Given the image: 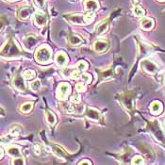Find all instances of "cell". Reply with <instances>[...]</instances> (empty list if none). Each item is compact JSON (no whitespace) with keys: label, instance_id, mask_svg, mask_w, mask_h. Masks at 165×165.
Returning a JSON list of instances; mask_svg holds the SVG:
<instances>
[{"label":"cell","instance_id":"cell-1","mask_svg":"<svg viewBox=\"0 0 165 165\" xmlns=\"http://www.w3.org/2000/svg\"><path fill=\"white\" fill-rule=\"evenodd\" d=\"M35 59L40 64H48L52 61V50L47 46H40L35 52Z\"/></svg>","mask_w":165,"mask_h":165},{"label":"cell","instance_id":"cell-2","mask_svg":"<svg viewBox=\"0 0 165 165\" xmlns=\"http://www.w3.org/2000/svg\"><path fill=\"white\" fill-rule=\"evenodd\" d=\"M2 57L6 58H16L19 57L21 54V50L18 47L17 44L14 42V41L10 40L5 46L2 47L1 51Z\"/></svg>","mask_w":165,"mask_h":165},{"label":"cell","instance_id":"cell-3","mask_svg":"<svg viewBox=\"0 0 165 165\" xmlns=\"http://www.w3.org/2000/svg\"><path fill=\"white\" fill-rule=\"evenodd\" d=\"M71 94V86L69 83H61L57 88V97L59 100H66Z\"/></svg>","mask_w":165,"mask_h":165},{"label":"cell","instance_id":"cell-4","mask_svg":"<svg viewBox=\"0 0 165 165\" xmlns=\"http://www.w3.org/2000/svg\"><path fill=\"white\" fill-rule=\"evenodd\" d=\"M16 13H17L18 18L22 20H26L28 18H30L33 14H35V11H34V9L30 6H24V7L19 8Z\"/></svg>","mask_w":165,"mask_h":165},{"label":"cell","instance_id":"cell-5","mask_svg":"<svg viewBox=\"0 0 165 165\" xmlns=\"http://www.w3.org/2000/svg\"><path fill=\"white\" fill-rule=\"evenodd\" d=\"M141 67L143 71H145L148 74H156L158 71V66L149 59H143L141 62Z\"/></svg>","mask_w":165,"mask_h":165},{"label":"cell","instance_id":"cell-6","mask_svg":"<svg viewBox=\"0 0 165 165\" xmlns=\"http://www.w3.org/2000/svg\"><path fill=\"white\" fill-rule=\"evenodd\" d=\"M12 85L19 92H25L26 90V82H25V78H24L23 76L21 77L20 74H17V76L14 77V78L12 80Z\"/></svg>","mask_w":165,"mask_h":165},{"label":"cell","instance_id":"cell-7","mask_svg":"<svg viewBox=\"0 0 165 165\" xmlns=\"http://www.w3.org/2000/svg\"><path fill=\"white\" fill-rule=\"evenodd\" d=\"M34 23L41 27L46 26L47 24V16L46 15V13H43L41 10L36 11L34 14Z\"/></svg>","mask_w":165,"mask_h":165},{"label":"cell","instance_id":"cell-8","mask_svg":"<svg viewBox=\"0 0 165 165\" xmlns=\"http://www.w3.org/2000/svg\"><path fill=\"white\" fill-rule=\"evenodd\" d=\"M84 115L90 119V120H93V121H99L100 118H101V114L98 111L92 109V108H86L85 111H84Z\"/></svg>","mask_w":165,"mask_h":165},{"label":"cell","instance_id":"cell-9","mask_svg":"<svg viewBox=\"0 0 165 165\" xmlns=\"http://www.w3.org/2000/svg\"><path fill=\"white\" fill-rule=\"evenodd\" d=\"M66 18L74 25H86L84 15L82 14H71V15H67Z\"/></svg>","mask_w":165,"mask_h":165},{"label":"cell","instance_id":"cell-10","mask_svg":"<svg viewBox=\"0 0 165 165\" xmlns=\"http://www.w3.org/2000/svg\"><path fill=\"white\" fill-rule=\"evenodd\" d=\"M94 48L97 53H103L109 48V42L105 40H98L95 42Z\"/></svg>","mask_w":165,"mask_h":165},{"label":"cell","instance_id":"cell-11","mask_svg":"<svg viewBox=\"0 0 165 165\" xmlns=\"http://www.w3.org/2000/svg\"><path fill=\"white\" fill-rule=\"evenodd\" d=\"M55 62L58 66H64L68 63V56L64 52H58L55 57Z\"/></svg>","mask_w":165,"mask_h":165},{"label":"cell","instance_id":"cell-12","mask_svg":"<svg viewBox=\"0 0 165 165\" xmlns=\"http://www.w3.org/2000/svg\"><path fill=\"white\" fill-rule=\"evenodd\" d=\"M84 8L88 11H96L99 9V4L96 0H85Z\"/></svg>","mask_w":165,"mask_h":165},{"label":"cell","instance_id":"cell-13","mask_svg":"<svg viewBox=\"0 0 165 165\" xmlns=\"http://www.w3.org/2000/svg\"><path fill=\"white\" fill-rule=\"evenodd\" d=\"M109 19L107 20H104V21H101L96 26H95V33L100 35V34H103L105 33L107 30H108V28H109Z\"/></svg>","mask_w":165,"mask_h":165},{"label":"cell","instance_id":"cell-14","mask_svg":"<svg viewBox=\"0 0 165 165\" xmlns=\"http://www.w3.org/2000/svg\"><path fill=\"white\" fill-rule=\"evenodd\" d=\"M140 26L144 30H150L154 26V20L148 17H143L142 21L140 22Z\"/></svg>","mask_w":165,"mask_h":165},{"label":"cell","instance_id":"cell-15","mask_svg":"<svg viewBox=\"0 0 165 165\" xmlns=\"http://www.w3.org/2000/svg\"><path fill=\"white\" fill-rule=\"evenodd\" d=\"M162 110H163V106H162L161 102H159V101H154L151 103V105H150V111L155 115L160 114Z\"/></svg>","mask_w":165,"mask_h":165},{"label":"cell","instance_id":"cell-16","mask_svg":"<svg viewBox=\"0 0 165 165\" xmlns=\"http://www.w3.org/2000/svg\"><path fill=\"white\" fill-rule=\"evenodd\" d=\"M7 152L10 156L11 157H14V158H18V157H21L22 156V153H21V149L19 146L17 145H11V146H9L7 148Z\"/></svg>","mask_w":165,"mask_h":165},{"label":"cell","instance_id":"cell-17","mask_svg":"<svg viewBox=\"0 0 165 165\" xmlns=\"http://www.w3.org/2000/svg\"><path fill=\"white\" fill-rule=\"evenodd\" d=\"M69 43L73 46H80L81 43H83V40L81 37H79L78 35H76V34H72L70 37H69Z\"/></svg>","mask_w":165,"mask_h":165},{"label":"cell","instance_id":"cell-18","mask_svg":"<svg viewBox=\"0 0 165 165\" xmlns=\"http://www.w3.org/2000/svg\"><path fill=\"white\" fill-rule=\"evenodd\" d=\"M37 38L34 37V36H28L27 38L25 39V42H24V44H25V46L27 48V49H31L34 47V46L36 44L37 42Z\"/></svg>","mask_w":165,"mask_h":165},{"label":"cell","instance_id":"cell-19","mask_svg":"<svg viewBox=\"0 0 165 165\" xmlns=\"http://www.w3.org/2000/svg\"><path fill=\"white\" fill-rule=\"evenodd\" d=\"M46 122L50 126H54L56 124V122H57V117L50 111H46Z\"/></svg>","mask_w":165,"mask_h":165},{"label":"cell","instance_id":"cell-20","mask_svg":"<svg viewBox=\"0 0 165 165\" xmlns=\"http://www.w3.org/2000/svg\"><path fill=\"white\" fill-rule=\"evenodd\" d=\"M121 101H122L123 105L125 106V108H127V110H130L132 108V101H133V99H131V97H129V95L127 94L124 95V97L121 99Z\"/></svg>","mask_w":165,"mask_h":165},{"label":"cell","instance_id":"cell-21","mask_svg":"<svg viewBox=\"0 0 165 165\" xmlns=\"http://www.w3.org/2000/svg\"><path fill=\"white\" fill-rule=\"evenodd\" d=\"M23 77L26 80H31L36 77V73H35V71H33L31 69H28L23 73Z\"/></svg>","mask_w":165,"mask_h":165},{"label":"cell","instance_id":"cell-22","mask_svg":"<svg viewBox=\"0 0 165 165\" xmlns=\"http://www.w3.org/2000/svg\"><path fill=\"white\" fill-rule=\"evenodd\" d=\"M32 108H33V103L32 102H26L25 104H23L21 106L20 111L23 113H28L32 110Z\"/></svg>","mask_w":165,"mask_h":165},{"label":"cell","instance_id":"cell-23","mask_svg":"<svg viewBox=\"0 0 165 165\" xmlns=\"http://www.w3.org/2000/svg\"><path fill=\"white\" fill-rule=\"evenodd\" d=\"M95 11H88L86 14H84V19L86 24H90L92 23L95 20Z\"/></svg>","mask_w":165,"mask_h":165},{"label":"cell","instance_id":"cell-24","mask_svg":"<svg viewBox=\"0 0 165 165\" xmlns=\"http://www.w3.org/2000/svg\"><path fill=\"white\" fill-rule=\"evenodd\" d=\"M133 11H134V14L136 16H139V17H143V16H144V14H145V11H144V10L142 8V7H139V6H136L134 8V10H133Z\"/></svg>","mask_w":165,"mask_h":165},{"label":"cell","instance_id":"cell-25","mask_svg":"<svg viewBox=\"0 0 165 165\" xmlns=\"http://www.w3.org/2000/svg\"><path fill=\"white\" fill-rule=\"evenodd\" d=\"M88 66H89L88 63H87L86 62H84V61H80V62H78L77 63V69L79 70L80 72L86 71L87 68H88Z\"/></svg>","mask_w":165,"mask_h":165},{"label":"cell","instance_id":"cell-26","mask_svg":"<svg viewBox=\"0 0 165 165\" xmlns=\"http://www.w3.org/2000/svg\"><path fill=\"white\" fill-rule=\"evenodd\" d=\"M101 77L103 78V79H106V78H110L112 77V71L111 69H105L104 71L101 72Z\"/></svg>","mask_w":165,"mask_h":165},{"label":"cell","instance_id":"cell-27","mask_svg":"<svg viewBox=\"0 0 165 165\" xmlns=\"http://www.w3.org/2000/svg\"><path fill=\"white\" fill-rule=\"evenodd\" d=\"M81 79L83 80V82L87 83V84H90L93 80V78L90 74H81Z\"/></svg>","mask_w":165,"mask_h":165},{"label":"cell","instance_id":"cell-28","mask_svg":"<svg viewBox=\"0 0 165 165\" xmlns=\"http://www.w3.org/2000/svg\"><path fill=\"white\" fill-rule=\"evenodd\" d=\"M131 163L132 164H143L144 163V159L143 157L141 156H135L132 160H131Z\"/></svg>","mask_w":165,"mask_h":165},{"label":"cell","instance_id":"cell-29","mask_svg":"<svg viewBox=\"0 0 165 165\" xmlns=\"http://www.w3.org/2000/svg\"><path fill=\"white\" fill-rule=\"evenodd\" d=\"M40 88H41V82H40V80H38V79L34 80V81L30 84V89L32 90L33 92H37Z\"/></svg>","mask_w":165,"mask_h":165},{"label":"cell","instance_id":"cell-30","mask_svg":"<svg viewBox=\"0 0 165 165\" xmlns=\"http://www.w3.org/2000/svg\"><path fill=\"white\" fill-rule=\"evenodd\" d=\"M70 78L72 79H78L79 78H81V72L79 70H74V71H72V73L70 74Z\"/></svg>","mask_w":165,"mask_h":165},{"label":"cell","instance_id":"cell-31","mask_svg":"<svg viewBox=\"0 0 165 165\" xmlns=\"http://www.w3.org/2000/svg\"><path fill=\"white\" fill-rule=\"evenodd\" d=\"M78 93H74L72 96H71V102L74 103V104H78L80 102V96Z\"/></svg>","mask_w":165,"mask_h":165},{"label":"cell","instance_id":"cell-32","mask_svg":"<svg viewBox=\"0 0 165 165\" xmlns=\"http://www.w3.org/2000/svg\"><path fill=\"white\" fill-rule=\"evenodd\" d=\"M86 90V87H85V84L84 82H78L77 85H76V91L78 92V93H81V92H84Z\"/></svg>","mask_w":165,"mask_h":165},{"label":"cell","instance_id":"cell-33","mask_svg":"<svg viewBox=\"0 0 165 165\" xmlns=\"http://www.w3.org/2000/svg\"><path fill=\"white\" fill-rule=\"evenodd\" d=\"M12 164H19V165L25 164V160H24V159H23L22 157H18V158L14 159L12 160Z\"/></svg>","mask_w":165,"mask_h":165},{"label":"cell","instance_id":"cell-34","mask_svg":"<svg viewBox=\"0 0 165 165\" xmlns=\"http://www.w3.org/2000/svg\"><path fill=\"white\" fill-rule=\"evenodd\" d=\"M34 151H35V155H40L41 154V148H40L39 144L34 145Z\"/></svg>","mask_w":165,"mask_h":165},{"label":"cell","instance_id":"cell-35","mask_svg":"<svg viewBox=\"0 0 165 165\" xmlns=\"http://www.w3.org/2000/svg\"><path fill=\"white\" fill-rule=\"evenodd\" d=\"M79 164H80V165H82V164H88V165H89V164H92V162L87 159V160H81V161L79 162Z\"/></svg>","mask_w":165,"mask_h":165},{"label":"cell","instance_id":"cell-36","mask_svg":"<svg viewBox=\"0 0 165 165\" xmlns=\"http://www.w3.org/2000/svg\"><path fill=\"white\" fill-rule=\"evenodd\" d=\"M8 2H15V1H18V0H6Z\"/></svg>","mask_w":165,"mask_h":165},{"label":"cell","instance_id":"cell-37","mask_svg":"<svg viewBox=\"0 0 165 165\" xmlns=\"http://www.w3.org/2000/svg\"><path fill=\"white\" fill-rule=\"evenodd\" d=\"M3 155H4V152H3V148H1V159L3 158Z\"/></svg>","mask_w":165,"mask_h":165},{"label":"cell","instance_id":"cell-38","mask_svg":"<svg viewBox=\"0 0 165 165\" xmlns=\"http://www.w3.org/2000/svg\"><path fill=\"white\" fill-rule=\"evenodd\" d=\"M159 1H160V2H164L165 0H159Z\"/></svg>","mask_w":165,"mask_h":165},{"label":"cell","instance_id":"cell-39","mask_svg":"<svg viewBox=\"0 0 165 165\" xmlns=\"http://www.w3.org/2000/svg\"><path fill=\"white\" fill-rule=\"evenodd\" d=\"M74 1H77V0H74Z\"/></svg>","mask_w":165,"mask_h":165},{"label":"cell","instance_id":"cell-40","mask_svg":"<svg viewBox=\"0 0 165 165\" xmlns=\"http://www.w3.org/2000/svg\"><path fill=\"white\" fill-rule=\"evenodd\" d=\"M164 126H165V122H164Z\"/></svg>","mask_w":165,"mask_h":165},{"label":"cell","instance_id":"cell-41","mask_svg":"<svg viewBox=\"0 0 165 165\" xmlns=\"http://www.w3.org/2000/svg\"><path fill=\"white\" fill-rule=\"evenodd\" d=\"M164 82H165V79H164Z\"/></svg>","mask_w":165,"mask_h":165}]
</instances>
